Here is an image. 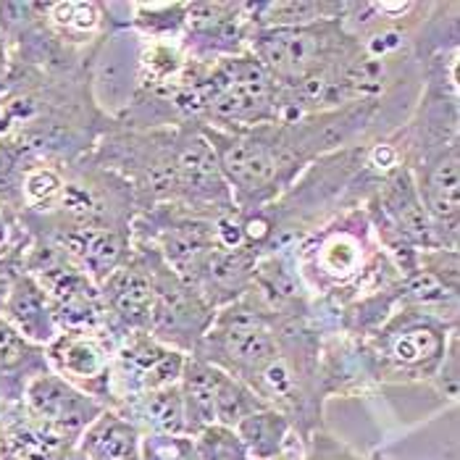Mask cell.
Here are the masks:
<instances>
[{"label": "cell", "instance_id": "1", "mask_svg": "<svg viewBox=\"0 0 460 460\" xmlns=\"http://www.w3.org/2000/svg\"><path fill=\"white\" fill-rule=\"evenodd\" d=\"M350 40L342 19H329L308 27L255 30L248 53L282 90H292L319 76L342 74L353 61Z\"/></svg>", "mask_w": 460, "mask_h": 460}, {"label": "cell", "instance_id": "2", "mask_svg": "<svg viewBox=\"0 0 460 460\" xmlns=\"http://www.w3.org/2000/svg\"><path fill=\"white\" fill-rule=\"evenodd\" d=\"M282 90L250 53L213 61L198 84V113L216 129H252L277 124Z\"/></svg>", "mask_w": 460, "mask_h": 460}, {"label": "cell", "instance_id": "3", "mask_svg": "<svg viewBox=\"0 0 460 460\" xmlns=\"http://www.w3.org/2000/svg\"><path fill=\"white\" fill-rule=\"evenodd\" d=\"M200 129L211 142L218 172L232 192L234 208L240 211H258L277 195L289 169H295V158L284 142L269 140L250 129H211L208 124Z\"/></svg>", "mask_w": 460, "mask_h": 460}, {"label": "cell", "instance_id": "4", "mask_svg": "<svg viewBox=\"0 0 460 460\" xmlns=\"http://www.w3.org/2000/svg\"><path fill=\"white\" fill-rule=\"evenodd\" d=\"M145 252L150 261L153 289H155L153 311H150V321H147V334L179 353L192 355L198 350L200 340L206 337L216 311L200 297V292L195 287L179 279L177 274L164 263L158 250L150 248Z\"/></svg>", "mask_w": 460, "mask_h": 460}, {"label": "cell", "instance_id": "5", "mask_svg": "<svg viewBox=\"0 0 460 460\" xmlns=\"http://www.w3.org/2000/svg\"><path fill=\"white\" fill-rule=\"evenodd\" d=\"M368 224L358 216H345L334 226L316 232L295 255L300 279L323 292H340L358 284L374 255H368Z\"/></svg>", "mask_w": 460, "mask_h": 460}, {"label": "cell", "instance_id": "6", "mask_svg": "<svg viewBox=\"0 0 460 460\" xmlns=\"http://www.w3.org/2000/svg\"><path fill=\"white\" fill-rule=\"evenodd\" d=\"M450 337L445 319H439L437 314H424V311L394 314L379 329L376 358L382 363V371L394 376H405V379L434 376L447 353Z\"/></svg>", "mask_w": 460, "mask_h": 460}, {"label": "cell", "instance_id": "7", "mask_svg": "<svg viewBox=\"0 0 460 460\" xmlns=\"http://www.w3.org/2000/svg\"><path fill=\"white\" fill-rule=\"evenodd\" d=\"M119 332L61 329L53 342L45 345L48 368L69 382L71 387L90 394L103 408L111 402V360L121 340Z\"/></svg>", "mask_w": 460, "mask_h": 460}, {"label": "cell", "instance_id": "8", "mask_svg": "<svg viewBox=\"0 0 460 460\" xmlns=\"http://www.w3.org/2000/svg\"><path fill=\"white\" fill-rule=\"evenodd\" d=\"M187 355L158 342L147 332H129L111 360V402L113 408L142 392L179 385Z\"/></svg>", "mask_w": 460, "mask_h": 460}, {"label": "cell", "instance_id": "9", "mask_svg": "<svg viewBox=\"0 0 460 460\" xmlns=\"http://www.w3.org/2000/svg\"><path fill=\"white\" fill-rule=\"evenodd\" d=\"M22 405L35 421L48 426L53 434H58L64 442H69L71 447L76 445L82 431L106 411L98 400L71 387L69 382L56 376L50 368L37 374L35 379L24 387Z\"/></svg>", "mask_w": 460, "mask_h": 460}, {"label": "cell", "instance_id": "10", "mask_svg": "<svg viewBox=\"0 0 460 460\" xmlns=\"http://www.w3.org/2000/svg\"><path fill=\"white\" fill-rule=\"evenodd\" d=\"M103 300L108 305V314L124 332H147V321L153 311V271L147 252L129 255L106 282L101 284Z\"/></svg>", "mask_w": 460, "mask_h": 460}, {"label": "cell", "instance_id": "11", "mask_svg": "<svg viewBox=\"0 0 460 460\" xmlns=\"http://www.w3.org/2000/svg\"><path fill=\"white\" fill-rule=\"evenodd\" d=\"M58 248L66 250L71 261L101 287L127 261L129 243L106 224H74L58 237Z\"/></svg>", "mask_w": 460, "mask_h": 460}, {"label": "cell", "instance_id": "12", "mask_svg": "<svg viewBox=\"0 0 460 460\" xmlns=\"http://www.w3.org/2000/svg\"><path fill=\"white\" fill-rule=\"evenodd\" d=\"M142 42L129 35H116L108 40L98 56L95 90L108 111H121L132 103V95L140 84Z\"/></svg>", "mask_w": 460, "mask_h": 460}, {"label": "cell", "instance_id": "13", "mask_svg": "<svg viewBox=\"0 0 460 460\" xmlns=\"http://www.w3.org/2000/svg\"><path fill=\"white\" fill-rule=\"evenodd\" d=\"M0 316L37 348H45L48 342H53L56 334L61 332L50 297L27 271H22L13 279Z\"/></svg>", "mask_w": 460, "mask_h": 460}, {"label": "cell", "instance_id": "14", "mask_svg": "<svg viewBox=\"0 0 460 460\" xmlns=\"http://www.w3.org/2000/svg\"><path fill=\"white\" fill-rule=\"evenodd\" d=\"M140 429L119 411L106 408L82 431L74 456L79 460H140Z\"/></svg>", "mask_w": 460, "mask_h": 460}, {"label": "cell", "instance_id": "15", "mask_svg": "<svg viewBox=\"0 0 460 460\" xmlns=\"http://www.w3.org/2000/svg\"><path fill=\"white\" fill-rule=\"evenodd\" d=\"M42 371H48L45 348L24 340L0 316V402L22 400L24 387Z\"/></svg>", "mask_w": 460, "mask_h": 460}, {"label": "cell", "instance_id": "16", "mask_svg": "<svg viewBox=\"0 0 460 460\" xmlns=\"http://www.w3.org/2000/svg\"><path fill=\"white\" fill-rule=\"evenodd\" d=\"M216 376H218V368L213 363L195 353L187 355L181 376H179L187 437H195L200 429L216 424Z\"/></svg>", "mask_w": 460, "mask_h": 460}, {"label": "cell", "instance_id": "17", "mask_svg": "<svg viewBox=\"0 0 460 460\" xmlns=\"http://www.w3.org/2000/svg\"><path fill=\"white\" fill-rule=\"evenodd\" d=\"M124 419L140 429V434H187L184 431V405L179 385L164 390L142 392L137 397L116 405Z\"/></svg>", "mask_w": 460, "mask_h": 460}, {"label": "cell", "instance_id": "18", "mask_svg": "<svg viewBox=\"0 0 460 460\" xmlns=\"http://www.w3.org/2000/svg\"><path fill=\"white\" fill-rule=\"evenodd\" d=\"M458 147L450 145L431 164L424 187H419L421 203L434 224H450L458 218L460 208V169Z\"/></svg>", "mask_w": 460, "mask_h": 460}, {"label": "cell", "instance_id": "19", "mask_svg": "<svg viewBox=\"0 0 460 460\" xmlns=\"http://www.w3.org/2000/svg\"><path fill=\"white\" fill-rule=\"evenodd\" d=\"M250 22L255 30H279V27H308L329 19H342L345 3H319V0H282V3H258L248 5Z\"/></svg>", "mask_w": 460, "mask_h": 460}, {"label": "cell", "instance_id": "20", "mask_svg": "<svg viewBox=\"0 0 460 460\" xmlns=\"http://www.w3.org/2000/svg\"><path fill=\"white\" fill-rule=\"evenodd\" d=\"M234 431L240 434L250 460H274L284 456L292 421L274 408H263L243 419L234 426Z\"/></svg>", "mask_w": 460, "mask_h": 460}, {"label": "cell", "instance_id": "21", "mask_svg": "<svg viewBox=\"0 0 460 460\" xmlns=\"http://www.w3.org/2000/svg\"><path fill=\"white\" fill-rule=\"evenodd\" d=\"M263 408H269V405L255 394L252 387H248L243 379L218 368V376H216V424L234 429L243 419H248L250 413L263 411Z\"/></svg>", "mask_w": 460, "mask_h": 460}, {"label": "cell", "instance_id": "22", "mask_svg": "<svg viewBox=\"0 0 460 460\" xmlns=\"http://www.w3.org/2000/svg\"><path fill=\"white\" fill-rule=\"evenodd\" d=\"M48 22L66 37H84L98 32L101 22H103V11L98 3H48L42 5Z\"/></svg>", "mask_w": 460, "mask_h": 460}, {"label": "cell", "instance_id": "23", "mask_svg": "<svg viewBox=\"0 0 460 460\" xmlns=\"http://www.w3.org/2000/svg\"><path fill=\"white\" fill-rule=\"evenodd\" d=\"M198 460H250L240 434L232 426L211 424L192 437Z\"/></svg>", "mask_w": 460, "mask_h": 460}, {"label": "cell", "instance_id": "24", "mask_svg": "<svg viewBox=\"0 0 460 460\" xmlns=\"http://www.w3.org/2000/svg\"><path fill=\"white\" fill-rule=\"evenodd\" d=\"M140 460H198L187 434H142Z\"/></svg>", "mask_w": 460, "mask_h": 460}, {"label": "cell", "instance_id": "25", "mask_svg": "<svg viewBox=\"0 0 460 460\" xmlns=\"http://www.w3.org/2000/svg\"><path fill=\"white\" fill-rule=\"evenodd\" d=\"M24 192H27V200L30 203H50V200H56V198H61V192H64V181L58 179L56 172H50V169H37L32 172L27 181H24Z\"/></svg>", "mask_w": 460, "mask_h": 460}, {"label": "cell", "instance_id": "26", "mask_svg": "<svg viewBox=\"0 0 460 460\" xmlns=\"http://www.w3.org/2000/svg\"><path fill=\"white\" fill-rule=\"evenodd\" d=\"M22 271H24L22 261L16 258V252L8 250V252L0 258V314H3V305H5V300H8L11 284H13V279H16Z\"/></svg>", "mask_w": 460, "mask_h": 460}, {"label": "cell", "instance_id": "27", "mask_svg": "<svg viewBox=\"0 0 460 460\" xmlns=\"http://www.w3.org/2000/svg\"><path fill=\"white\" fill-rule=\"evenodd\" d=\"M397 158L400 155H397V150L392 145H376L374 153H371V164L376 169H382V172H392L397 166Z\"/></svg>", "mask_w": 460, "mask_h": 460}, {"label": "cell", "instance_id": "28", "mask_svg": "<svg viewBox=\"0 0 460 460\" xmlns=\"http://www.w3.org/2000/svg\"><path fill=\"white\" fill-rule=\"evenodd\" d=\"M8 248V221H5V216L0 211V250Z\"/></svg>", "mask_w": 460, "mask_h": 460}, {"label": "cell", "instance_id": "29", "mask_svg": "<svg viewBox=\"0 0 460 460\" xmlns=\"http://www.w3.org/2000/svg\"><path fill=\"white\" fill-rule=\"evenodd\" d=\"M5 79V40H3V32H0V84Z\"/></svg>", "mask_w": 460, "mask_h": 460}, {"label": "cell", "instance_id": "30", "mask_svg": "<svg viewBox=\"0 0 460 460\" xmlns=\"http://www.w3.org/2000/svg\"><path fill=\"white\" fill-rule=\"evenodd\" d=\"M0 460H16V458H13V456H11V453H5V450H3V447H0Z\"/></svg>", "mask_w": 460, "mask_h": 460}, {"label": "cell", "instance_id": "31", "mask_svg": "<svg viewBox=\"0 0 460 460\" xmlns=\"http://www.w3.org/2000/svg\"><path fill=\"white\" fill-rule=\"evenodd\" d=\"M5 252H8V248H5V250H0V258H3V255H5Z\"/></svg>", "mask_w": 460, "mask_h": 460}, {"label": "cell", "instance_id": "32", "mask_svg": "<svg viewBox=\"0 0 460 460\" xmlns=\"http://www.w3.org/2000/svg\"><path fill=\"white\" fill-rule=\"evenodd\" d=\"M274 460H289L287 456H279V458H274Z\"/></svg>", "mask_w": 460, "mask_h": 460}]
</instances>
